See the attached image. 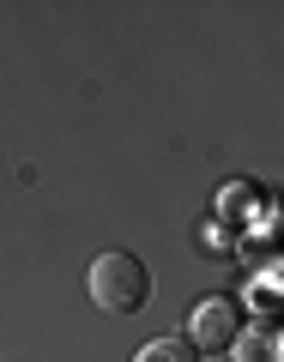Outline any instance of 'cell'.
<instances>
[{
  "label": "cell",
  "instance_id": "277c9868",
  "mask_svg": "<svg viewBox=\"0 0 284 362\" xmlns=\"http://www.w3.org/2000/svg\"><path fill=\"white\" fill-rule=\"evenodd\" d=\"M133 362H200V350L188 338H152V344H140Z\"/></svg>",
  "mask_w": 284,
  "mask_h": 362
},
{
  "label": "cell",
  "instance_id": "3957f363",
  "mask_svg": "<svg viewBox=\"0 0 284 362\" xmlns=\"http://www.w3.org/2000/svg\"><path fill=\"white\" fill-rule=\"evenodd\" d=\"M236 362H278V344H272V326H242V338L230 344Z\"/></svg>",
  "mask_w": 284,
  "mask_h": 362
},
{
  "label": "cell",
  "instance_id": "6da1fadb",
  "mask_svg": "<svg viewBox=\"0 0 284 362\" xmlns=\"http://www.w3.org/2000/svg\"><path fill=\"white\" fill-rule=\"evenodd\" d=\"M85 290H91V302H97L103 314H140L145 302H152V272H145L140 254H127V247H109V254L91 259Z\"/></svg>",
  "mask_w": 284,
  "mask_h": 362
},
{
  "label": "cell",
  "instance_id": "5b68a950",
  "mask_svg": "<svg viewBox=\"0 0 284 362\" xmlns=\"http://www.w3.org/2000/svg\"><path fill=\"white\" fill-rule=\"evenodd\" d=\"M272 344H278V362H284V326H272Z\"/></svg>",
  "mask_w": 284,
  "mask_h": 362
},
{
  "label": "cell",
  "instance_id": "7a4b0ae2",
  "mask_svg": "<svg viewBox=\"0 0 284 362\" xmlns=\"http://www.w3.org/2000/svg\"><path fill=\"white\" fill-rule=\"evenodd\" d=\"M248 314H242V296H224V290H212V296H200L194 308H188V344L206 356V350H230L236 338H242Z\"/></svg>",
  "mask_w": 284,
  "mask_h": 362
}]
</instances>
